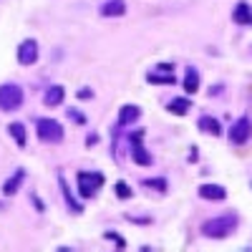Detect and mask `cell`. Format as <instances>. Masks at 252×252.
Wrapping results in <instances>:
<instances>
[{"label":"cell","mask_w":252,"mask_h":252,"mask_svg":"<svg viewBox=\"0 0 252 252\" xmlns=\"http://www.w3.org/2000/svg\"><path fill=\"white\" fill-rule=\"evenodd\" d=\"M35 131H38V139L46 144H58L63 139V126L56 119H38Z\"/></svg>","instance_id":"3957f363"},{"label":"cell","mask_w":252,"mask_h":252,"mask_svg":"<svg viewBox=\"0 0 252 252\" xmlns=\"http://www.w3.org/2000/svg\"><path fill=\"white\" fill-rule=\"evenodd\" d=\"M199 197L202 199H207V202H222L224 197H227V192H224V187H220V184H202L199 187Z\"/></svg>","instance_id":"52a82bcc"},{"label":"cell","mask_w":252,"mask_h":252,"mask_svg":"<svg viewBox=\"0 0 252 252\" xmlns=\"http://www.w3.org/2000/svg\"><path fill=\"white\" fill-rule=\"evenodd\" d=\"M23 179H26V169H18V172L3 184V194H5V197H13L18 189H20V184H23Z\"/></svg>","instance_id":"8fae6325"},{"label":"cell","mask_w":252,"mask_h":252,"mask_svg":"<svg viewBox=\"0 0 252 252\" xmlns=\"http://www.w3.org/2000/svg\"><path fill=\"white\" fill-rule=\"evenodd\" d=\"M103 237H106V240H111V242H114V245H116L119 250H124V247H126L124 237H121V235H116V232H106V235H103Z\"/></svg>","instance_id":"44dd1931"},{"label":"cell","mask_w":252,"mask_h":252,"mask_svg":"<svg viewBox=\"0 0 252 252\" xmlns=\"http://www.w3.org/2000/svg\"><path fill=\"white\" fill-rule=\"evenodd\" d=\"M114 192H116V197H121V199H129V197H131V189H129V184H126V182H116Z\"/></svg>","instance_id":"d6986e66"},{"label":"cell","mask_w":252,"mask_h":252,"mask_svg":"<svg viewBox=\"0 0 252 252\" xmlns=\"http://www.w3.org/2000/svg\"><path fill=\"white\" fill-rule=\"evenodd\" d=\"M252 136V121L250 119H237L229 129V141L232 144H245Z\"/></svg>","instance_id":"8992f818"},{"label":"cell","mask_w":252,"mask_h":252,"mask_svg":"<svg viewBox=\"0 0 252 252\" xmlns=\"http://www.w3.org/2000/svg\"><path fill=\"white\" fill-rule=\"evenodd\" d=\"M76 184H78L81 197H83V199H89V197H94L96 189L103 184V174H86V172H81Z\"/></svg>","instance_id":"277c9868"},{"label":"cell","mask_w":252,"mask_h":252,"mask_svg":"<svg viewBox=\"0 0 252 252\" xmlns=\"http://www.w3.org/2000/svg\"><path fill=\"white\" fill-rule=\"evenodd\" d=\"M237 229V217L235 215H227V217H215V220H207L202 224V235L209 240H224L229 237Z\"/></svg>","instance_id":"6da1fadb"},{"label":"cell","mask_w":252,"mask_h":252,"mask_svg":"<svg viewBox=\"0 0 252 252\" xmlns=\"http://www.w3.org/2000/svg\"><path fill=\"white\" fill-rule=\"evenodd\" d=\"M146 184H149V187H157L159 192H166V184H164V179H146Z\"/></svg>","instance_id":"7402d4cb"},{"label":"cell","mask_w":252,"mask_h":252,"mask_svg":"<svg viewBox=\"0 0 252 252\" xmlns=\"http://www.w3.org/2000/svg\"><path fill=\"white\" fill-rule=\"evenodd\" d=\"M166 109H169L172 114H177V116H184V114H189V109H192V103H189L187 98H174V101H172Z\"/></svg>","instance_id":"e0dca14e"},{"label":"cell","mask_w":252,"mask_h":252,"mask_svg":"<svg viewBox=\"0 0 252 252\" xmlns=\"http://www.w3.org/2000/svg\"><path fill=\"white\" fill-rule=\"evenodd\" d=\"M139 116H141V109H139V106H134V103H126V106H121V109H119V124H121V126L134 124Z\"/></svg>","instance_id":"9c48e42d"},{"label":"cell","mask_w":252,"mask_h":252,"mask_svg":"<svg viewBox=\"0 0 252 252\" xmlns=\"http://www.w3.org/2000/svg\"><path fill=\"white\" fill-rule=\"evenodd\" d=\"M94 94H91V89H81L78 91V98H91Z\"/></svg>","instance_id":"603a6c76"},{"label":"cell","mask_w":252,"mask_h":252,"mask_svg":"<svg viewBox=\"0 0 252 252\" xmlns=\"http://www.w3.org/2000/svg\"><path fill=\"white\" fill-rule=\"evenodd\" d=\"M199 129H202V131H207V134H212V136H220V134H222L220 121H217V119H212V116H202V119H199Z\"/></svg>","instance_id":"2e32d148"},{"label":"cell","mask_w":252,"mask_h":252,"mask_svg":"<svg viewBox=\"0 0 252 252\" xmlns=\"http://www.w3.org/2000/svg\"><path fill=\"white\" fill-rule=\"evenodd\" d=\"M23 106V89L18 83H3L0 86V111H18Z\"/></svg>","instance_id":"7a4b0ae2"},{"label":"cell","mask_w":252,"mask_h":252,"mask_svg":"<svg viewBox=\"0 0 252 252\" xmlns=\"http://www.w3.org/2000/svg\"><path fill=\"white\" fill-rule=\"evenodd\" d=\"M131 141H134V149H131V157H134V161H136L139 166H149V164H152V154L144 149V144H141L136 136H131Z\"/></svg>","instance_id":"30bf717a"},{"label":"cell","mask_w":252,"mask_h":252,"mask_svg":"<svg viewBox=\"0 0 252 252\" xmlns=\"http://www.w3.org/2000/svg\"><path fill=\"white\" fill-rule=\"evenodd\" d=\"M8 131H10V136L15 139V144L20 146V149H23V146L28 144V134H26V126L20 124V121H13V124L8 126Z\"/></svg>","instance_id":"4fadbf2b"},{"label":"cell","mask_w":252,"mask_h":252,"mask_svg":"<svg viewBox=\"0 0 252 252\" xmlns=\"http://www.w3.org/2000/svg\"><path fill=\"white\" fill-rule=\"evenodd\" d=\"M232 20L235 23H240V26H252V10H250V5L245 3H237V8H235V13H232Z\"/></svg>","instance_id":"7c38bea8"},{"label":"cell","mask_w":252,"mask_h":252,"mask_svg":"<svg viewBox=\"0 0 252 252\" xmlns=\"http://www.w3.org/2000/svg\"><path fill=\"white\" fill-rule=\"evenodd\" d=\"M96 141H98V136H96V134H91V136H89V141H86V144H89V146H94V144H96Z\"/></svg>","instance_id":"cb8c5ba5"},{"label":"cell","mask_w":252,"mask_h":252,"mask_svg":"<svg viewBox=\"0 0 252 252\" xmlns=\"http://www.w3.org/2000/svg\"><path fill=\"white\" fill-rule=\"evenodd\" d=\"M184 91L187 94H197L199 91V73H197V68H187V73H184Z\"/></svg>","instance_id":"9a60e30c"},{"label":"cell","mask_w":252,"mask_h":252,"mask_svg":"<svg viewBox=\"0 0 252 252\" xmlns=\"http://www.w3.org/2000/svg\"><path fill=\"white\" fill-rule=\"evenodd\" d=\"M146 81H149V83H164V86H172V83H177L174 76H157V73H149V76H146Z\"/></svg>","instance_id":"ac0fdd59"},{"label":"cell","mask_w":252,"mask_h":252,"mask_svg":"<svg viewBox=\"0 0 252 252\" xmlns=\"http://www.w3.org/2000/svg\"><path fill=\"white\" fill-rule=\"evenodd\" d=\"M63 96H66V91H63V86H51L43 96V103L46 106H58V103H63Z\"/></svg>","instance_id":"5bb4252c"},{"label":"cell","mask_w":252,"mask_h":252,"mask_svg":"<svg viewBox=\"0 0 252 252\" xmlns=\"http://www.w3.org/2000/svg\"><path fill=\"white\" fill-rule=\"evenodd\" d=\"M38 40H33V38H26L23 43L18 46V63L20 66H33V63L38 61Z\"/></svg>","instance_id":"5b68a950"},{"label":"cell","mask_w":252,"mask_h":252,"mask_svg":"<svg viewBox=\"0 0 252 252\" xmlns=\"http://www.w3.org/2000/svg\"><path fill=\"white\" fill-rule=\"evenodd\" d=\"M68 119H71L73 124H78V126L86 124V114H81L78 109H68Z\"/></svg>","instance_id":"ffe728a7"},{"label":"cell","mask_w":252,"mask_h":252,"mask_svg":"<svg viewBox=\"0 0 252 252\" xmlns=\"http://www.w3.org/2000/svg\"><path fill=\"white\" fill-rule=\"evenodd\" d=\"M126 13V3L124 0H106V3L101 5V15L103 18H119Z\"/></svg>","instance_id":"ba28073f"}]
</instances>
